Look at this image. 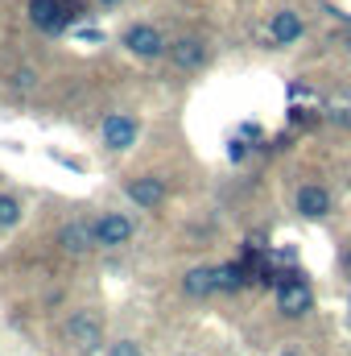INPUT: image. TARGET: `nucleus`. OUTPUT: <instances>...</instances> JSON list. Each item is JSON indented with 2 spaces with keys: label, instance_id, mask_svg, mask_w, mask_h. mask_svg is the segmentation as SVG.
Wrapping results in <instances>:
<instances>
[{
  "label": "nucleus",
  "instance_id": "2eb2a0df",
  "mask_svg": "<svg viewBox=\"0 0 351 356\" xmlns=\"http://www.w3.org/2000/svg\"><path fill=\"white\" fill-rule=\"evenodd\" d=\"M103 356H145V353H141V344H137V340H120V344H112Z\"/></svg>",
  "mask_w": 351,
  "mask_h": 356
},
{
  "label": "nucleus",
  "instance_id": "6e6552de",
  "mask_svg": "<svg viewBox=\"0 0 351 356\" xmlns=\"http://www.w3.org/2000/svg\"><path fill=\"white\" fill-rule=\"evenodd\" d=\"M170 63H174L178 71H203L207 67V58H211V50H207V42L203 38H178V42H170V54H166Z\"/></svg>",
  "mask_w": 351,
  "mask_h": 356
},
{
  "label": "nucleus",
  "instance_id": "f03ea898",
  "mask_svg": "<svg viewBox=\"0 0 351 356\" xmlns=\"http://www.w3.org/2000/svg\"><path fill=\"white\" fill-rule=\"evenodd\" d=\"M99 137H103V149L112 154H128L141 137V120L128 116V112H108L103 124H99Z\"/></svg>",
  "mask_w": 351,
  "mask_h": 356
},
{
  "label": "nucleus",
  "instance_id": "1a4fd4ad",
  "mask_svg": "<svg viewBox=\"0 0 351 356\" xmlns=\"http://www.w3.org/2000/svg\"><path fill=\"white\" fill-rule=\"evenodd\" d=\"M58 245H62V253H71V257H83L95 249V224L91 220H71V224H62L58 228Z\"/></svg>",
  "mask_w": 351,
  "mask_h": 356
},
{
  "label": "nucleus",
  "instance_id": "a211bd4d",
  "mask_svg": "<svg viewBox=\"0 0 351 356\" xmlns=\"http://www.w3.org/2000/svg\"><path fill=\"white\" fill-rule=\"evenodd\" d=\"M79 42H91V46H99V42H103V33H99V29H79Z\"/></svg>",
  "mask_w": 351,
  "mask_h": 356
},
{
  "label": "nucleus",
  "instance_id": "aec40b11",
  "mask_svg": "<svg viewBox=\"0 0 351 356\" xmlns=\"http://www.w3.org/2000/svg\"><path fill=\"white\" fill-rule=\"evenodd\" d=\"M343 273H348V277H351V249H348V253H343Z\"/></svg>",
  "mask_w": 351,
  "mask_h": 356
},
{
  "label": "nucleus",
  "instance_id": "39448f33",
  "mask_svg": "<svg viewBox=\"0 0 351 356\" xmlns=\"http://www.w3.org/2000/svg\"><path fill=\"white\" fill-rule=\"evenodd\" d=\"M62 332H67V340H71L75 348H83V353H95V348L103 344V319L91 315V311H75Z\"/></svg>",
  "mask_w": 351,
  "mask_h": 356
},
{
  "label": "nucleus",
  "instance_id": "4468645a",
  "mask_svg": "<svg viewBox=\"0 0 351 356\" xmlns=\"http://www.w3.org/2000/svg\"><path fill=\"white\" fill-rule=\"evenodd\" d=\"M8 83H12V91H33L37 88V71H33V67H21V71H12Z\"/></svg>",
  "mask_w": 351,
  "mask_h": 356
},
{
  "label": "nucleus",
  "instance_id": "f257e3e1",
  "mask_svg": "<svg viewBox=\"0 0 351 356\" xmlns=\"http://www.w3.org/2000/svg\"><path fill=\"white\" fill-rule=\"evenodd\" d=\"M120 46H124L132 58H145V63H157V58H166V54H170L166 33H162L157 25H145V21L128 25V29L120 33Z\"/></svg>",
  "mask_w": 351,
  "mask_h": 356
},
{
  "label": "nucleus",
  "instance_id": "6ab92c4d",
  "mask_svg": "<svg viewBox=\"0 0 351 356\" xmlns=\"http://www.w3.org/2000/svg\"><path fill=\"white\" fill-rule=\"evenodd\" d=\"M95 4H103V8H120L124 0H95Z\"/></svg>",
  "mask_w": 351,
  "mask_h": 356
},
{
  "label": "nucleus",
  "instance_id": "9b49d317",
  "mask_svg": "<svg viewBox=\"0 0 351 356\" xmlns=\"http://www.w3.org/2000/svg\"><path fill=\"white\" fill-rule=\"evenodd\" d=\"M215 290H219L215 266H190L182 273V294H186V298H211Z\"/></svg>",
  "mask_w": 351,
  "mask_h": 356
},
{
  "label": "nucleus",
  "instance_id": "f8f14e48",
  "mask_svg": "<svg viewBox=\"0 0 351 356\" xmlns=\"http://www.w3.org/2000/svg\"><path fill=\"white\" fill-rule=\"evenodd\" d=\"M21 216H25L21 199H17V195H8V191H0V232H12V228L21 224Z\"/></svg>",
  "mask_w": 351,
  "mask_h": 356
},
{
  "label": "nucleus",
  "instance_id": "4be33fe9",
  "mask_svg": "<svg viewBox=\"0 0 351 356\" xmlns=\"http://www.w3.org/2000/svg\"><path fill=\"white\" fill-rule=\"evenodd\" d=\"M281 356H302V353H281Z\"/></svg>",
  "mask_w": 351,
  "mask_h": 356
},
{
  "label": "nucleus",
  "instance_id": "9d476101",
  "mask_svg": "<svg viewBox=\"0 0 351 356\" xmlns=\"http://www.w3.org/2000/svg\"><path fill=\"white\" fill-rule=\"evenodd\" d=\"M302 33H306V21H302V13H293V8H285V13H273V21H268V42H273V46H293Z\"/></svg>",
  "mask_w": 351,
  "mask_h": 356
},
{
  "label": "nucleus",
  "instance_id": "412c9836",
  "mask_svg": "<svg viewBox=\"0 0 351 356\" xmlns=\"http://www.w3.org/2000/svg\"><path fill=\"white\" fill-rule=\"evenodd\" d=\"M348 323H351V294H348Z\"/></svg>",
  "mask_w": 351,
  "mask_h": 356
},
{
  "label": "nucleus",
  "instance_id": "7ed1b4c3",
  "mask_svg": "<svg viewBox=\"0 0 351 356\" xmlns=\"http://www.w3.org/2000/svg\"><path fill=\"white\" fill-rule=\"evenodd\" d=\"M91 224H95V249H120L132 241V216L128 211H103Z\"/></svg>",
  "mask_w": 351,
  "mask_h": 356
},
{
  "label": "nucleus",
  "instance_id": "20e7f679",
  "mask_svg": "<svg viewBox=\"0 0 351 356\" xmlns=\"http://www.w3.org/2000/svg\"><path fill=\"white\" fill-rule=\"evenodd\" d=\"M277 311H281L285 319H306V315L314 311V290H310L302 277H285V282L277 286Z\"/></svg>",
  "mask_w": 351,
  "mask_h": 356
},
{
  "label": "nucleus",
  "instance_id": "0eeeda50",
  "mask_svg": "<svg viewBox=\"0 0 351 356\" xmlns=\"http://www.w3.org/2000/svg\"><path fill=\"white\" fill-rule=\"evenodd\" d=\"M293 211H298L302 220H323V216H331V191L318 186V182H302L298 195H293Z\"/></svg>",
  "mask_w": 351,
  "mask_h": 356
},
{
  "label": "nucleus",
  "instance_id": "ddd939ff",
  "mask_svg": "<svg viewBox=\"0 0 351 356\" xmlns=\"http://www.w3.org/2000/svg\"><path fill=\"white\" fill-rule=\"evenodd\" d=\"M215 282H219V290H244L248 269L244 266H215Z\"/></svg>",
  "mask_w": 351,
  "mask_h": 356
},
{
  "label": "nucleus",
  "instance_id": "f3484780",
  "mask_svg": "<svg viewBox=\"0 0 351 356\" xmlns=\"http://www.w3.org/2000/svg\"><path fill=\"white\" fill-rule=\"evenodd\" d=\"M228 158H232V162H240V158H244V141H240V137H236V141H228Z\"/></svg>",
  "mask_w": 351,
  "mask_h": 356
},
{
  "label": "nucleus",
  "instance_id": "423d86ee",
  "mask_svg": "<svg viewBox=\"0 0 351 356\" xmlns=\"http://www.w3.org/2000/svg\"><path fill=\"white\" fill-rule=\"evenodd\" d=\"M124 195H128V203H137L141 211H153V207L166 203V182L157 175H137V178L124 182Z\"/></svg>",
  "mask_w": 351,
  "mask_h": 356
},
{
  "label": "nucleus",
  "instance_id": "dca6fc26",
  "mask_svg": "<svg viewBox=\"0 0 351 356\" xmlns=\"http://www.w3.org/2000/svg\"><path fill=\"white\" fill-rule=\"evenodd\" d=\"M327 116H331L335 124H351V108H348V104H331V108H327Z\"/></svg>",
  "mask_w": 351,
  "mask_h": 356
}]
</instances>
